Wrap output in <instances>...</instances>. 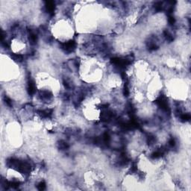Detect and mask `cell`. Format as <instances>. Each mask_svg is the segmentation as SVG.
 I'll return each instance as SVG.
<instances>
[{
	"label": "cell",
	"mask_w": 191,
	"mask_h": 191,
	"mask_svg": "<svg viewBox=\"0 0 191 191\" xmlns=\"http://www.w3.org/2000/svg\"><path fill=\"white\" fill-rule=\"evenodd\" d=\"M75 46H76V44H75V42L74 41L66 42V43H64V44H62V46H61L62 48H61V49L64 51V52H72L75 49Z\"/></svg>",
	"instance_id": "6da1fadb"
},
{
	"label": "cell",
	"mask_w": 191,
	"mask_h": 191,
	"mask_svg": "<svg viewBox=\"0 0 191 191\" xmlns=\"http://www.w3.org/2000/svg\"><path fill=\"white\" fill-rule=\"evenodd\" d=\"M27 90L30 95H33L36 93V85H35V82L32 80H29L28 82V85H27Z\"/></svg>",
	"instance_id": "7a4b0ae2"
},
{
	"label": "cell",
	"mask_w": 191,
	"mask_h": 191,
	"mask_svg": "<svg viewBox=\"0 0 191 191\" xmlns=\"http://www.w3.org/2000/svg\"><path fill=\"white\" fill-rule=\"evenodd\" d=\"M37 189L40 190H44L46 189V184L44 181H41L37 185Z\"/></svg>",
	"instance_id": "3957f363"
}]
</instances>
